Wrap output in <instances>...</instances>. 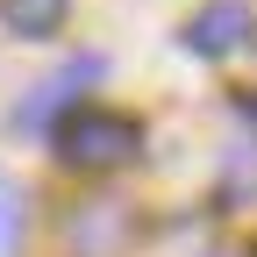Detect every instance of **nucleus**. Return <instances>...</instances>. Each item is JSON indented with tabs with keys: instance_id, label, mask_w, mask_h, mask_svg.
Masks as SVG:
<instances>
[{
	"instance_id": "obj_3",
	"label": "nucleus",
	"mask_w": 257,
	"mask_h": 257,
	"mask_svg": "<svg viewBox=\"0 0 257 257\" xmlns=\"http://www.w3.org/2000/svg\"><path fill=\"white\" fill-rule=\"evenodd\" d=\"M86 79H100V57H72L57 79H43V93H29V100H22V121H50L64 100H79Z\"/></svg>"
},
{
	"instance_id": "obj_4",
	"label": "nucleus",
	"mask_w": 257,
	"mask_h": 257,
	"mask_svg": "<svg viewBox=\"0 0 257 257\" xmlns=\"http://www.w3.org/2000/svg\"><path fill=\"white\" fill-rule=\"evenodd\" d=\"M64 8H72V0H0V22L36 43V36H57L64 29Z\"/></svg>"
},
{
	"instance_id": "obj_2",
	"label": "nucleus",
	"mask_w": 257,
	"mask_h": 257,
	"mask_svg": "<svg viewBox=\"0 0 257 257\" xmlns=\"http://www.w3.org/2000/svg\"><path fill=\"white\" fill-rule=\"evenodd\" d=\"M243 36H250V0H207V8L179 29V43L193 57H229Z\"/></svg>"
},
{
	"instance_id": "obj_1",
	"label": "nucleus",
	"mask_w": 257,
	"mask_h": 257,
	"mask_svg": "<svg viewBox=\"0 0 257 257\" xmlns=\"http://www.w3.org/2000/svg\"><path fill=\"white\" fill-rule=\"evenodd\" d=\"M50 143H57V165H72V172H114L136 157L143 121L121 114V107H72L50 128Z\"/></svg>"
},
{
	"instance_id": "obj_5",
	"label": "nucleus",
	"mask_w": 257,
	"mask_h": 257,
	"mask_svg": "<svg viewBox=\"0 0 257 257\" xmlns=\"http://www.w3.org/2000/svg\"><path fill=\"white\" fill-rule=\"evenodd\" d=\"M15 243H22V200L0 186V257H15Z\"/></svg>"
}]
</instances>
